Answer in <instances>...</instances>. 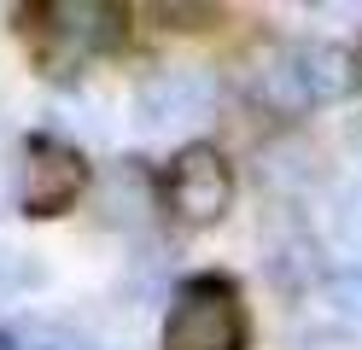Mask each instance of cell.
I'll use <instances>...</instances> for the list:
<instances>
[{
  "label": "cell",
  "mask_w": 362,
  "mask_h": 350,
  "mask_svg": "<svg viewBox=\"0 0 362 350\" xmlns=\"http://www.w3.org/2000/svg\"><path fill=\"white\" fill-rule=\"evenodd\" d=\"M123 6H100V0H47V6L24 12V41L41 59V70L71 76L88 59H100L105 47L123 41Z\"/></svg>",
  "instance_id": "obj_1"
},
{
  "label": "cell",
  "mask_w": 362,
  "mask_h": 350,
  "mask_svg": "<svg viewBox=\"0 0 362 350\" xmlns=\"http://www.w3.org/2000/svg\"><path fill=\"white\" fill-rule=\"evenodd\" d=\"M240 344H245V310L228 280L199 274L175 286L164 315V350H240Z\"/></svg>",
  "instance_id": "obj_2"
},
{
  "label": "cell",
  "mask_w": 362,
  "mask_h": 350,
  "mask_svg": "<svg viewBox=\"0 0 362 350\" xmlns=\"http://www.w3.org/2000/svg\"><path fill=\"white\" fill-rule=\"evenodd\" d=\"M88 187V158L59 134H35L24 140L18 152V181H12V199L24 216H59L71 210Z\"/></svg>",
  "instance_id": "obj_3"
},
{
  "label": "cell",
  "mask_w": 362,
  "mask_h": 350,
  "mask_svg": "<svg viewBox=\"0 0 362 350\" xmlns=\"http://www.w3.org/2000/svg\"><path fill=\"white\" fill-rule=\"evenodd\" d=\"M164 204L175 210L181 222L205 228L216 216H228L234 204V170L216 146H181L170 158V175H164Z\"/></svg>",
  "instance_id": "obj_4"
},
{
  "label": "cell",
  "mask_w": 362,
  "mask_h": 350,
  "mask_svg": "<svg viewBox=\"0 0 362 350\" xmlns=\"http://www.w3.org/2000/svg\"><path fill=\"white\" fill-rule=\"evenodd\" d=\"M211 105H216V82L205 70H187V64L152 70V76L134 88V123L141 129H187Z\"/></svg>",
  "instance_id": "obj_5"
},
{
  "label": "cell",
  "mask_w": 362,
  "mask_h": 350,
  "mask_svg": "<svg viewBox=\"0 0 362 350\" xmlns=\"http://www.w3.org/2000/svg\"><path fill=\"white\" fill-rule=\"evenodd\" d=\"M252 93H257V105L275 111V117H304L315 100L304 88L298 47H269V53L257 59V70H252Z\"/></svg>",
  "instance_id": "obj_6"
},
{
  "label": "cell",
  "mask_w": 362,
  "mask_h": 350,
  "mask_svg": "<svg viewBox=\"0 0 362 350\" xmlns=\"http://www.w3.org/2000/svg\"><path fill=\"white\" fill-rule=\"evenodd\" d=\"M298 70H304V88L315 105H333L356 88V59L339 41H298Z\"/></svg>",
  "instance_id": "obj_7"
},
{
  "label": "cell",
  "mask_w": 362,
  "mask_h": 350,
  "mask_svg": "<svg viewBox=\"0 0 362 350\" xmlns=\"http://www.w3.org/2000/svg\"><path fill=\"white\" fill-rule=\"evenodd\" d=\"M263 181L275 187V193H310L315 181H322V158H315V146H304V140H275V146H263Z\"/></svg>",
  "instance_id": "obj_8"
},
{
  "label": "cell",
  "mask_w": 362,
  "mask_h": 350,
  "mask_svg": "<svg viewBox=\"0 0 362 350\" xmlns=\"http://www.w3.org/2000/svg\"><path fill=\"white\" fill-rule=\"evenodd\" d=\"M100 210H105V222H141L152 210V181H146V170L134 158H123L100 181Z\"/></svg>",
  "instance_id": "obj_9"
},
{
  "label": "cell",
  "mask_w": 362,
  "mask_h": 350,
  "mask_svg": "<svg viewBox=\"0 0 362 350\" xmlns=\"http://www.w3.org/2000/svg\"><path fill=\"white\" fill-rule=\"evenodd\" d=\"M269 269H275V280H281V286H292V292H298V286H310V280L322 274L310 233H298V228L275 233V240H269Z\"/></svg>",
  "instance_id": "obj_10"
},
{
  "label": "cell",
  "mask_w": 362,
  "mask_h": 350,
  "mask_svg": "<svg viewBox=\"0 0 362 350\" xmlns=\"http://www.w3.org/2000/svg\"><path fill=\"white\" fill-rule=\"evenodd\" d=\"M333 233L345 245H362V175L333 193Z\"/></svg>",
  "instance_id": "obj_11"
},
{
  "label": "cell",
  "mask_w": 362,
  "mask_h": 350,
  "mask_svg": "<svg viewBox=\"0 0 362 350\" xmlns=\"http://www.w3.org/2000/svg\"><path fill=\"white\" fill-rule=\"evenodd\" d=\"M327 303H333L345 321H362V263L327 274Z\"/></svg>",
  "instance_id": "obj_12"
},
{
  "label": "cell",
  "mask_w": 362,
  "mask_h": 350,
  "mask_svg": "<svg viewBox=\"0 0 362 350\" xmlns=\"http://www.w3.org/2000/svg\"><path fill=\"white\" fill-rule=\"evenodd\" d=\"M35 280H41V263H30V257H18V251L0 245V303L18 298V292H30Z\"/></svg>",
  "instance_id": "obj_13"
},
{
  "label": "cell",
  "mask_w": 362,
  "mask_h": 350,
  "mask_svg": "<svg viewBox=\"0 0 362 350\" xmlns=\"http://www.w3.org/2000/svg\"><path fill=\"white\" fill-rule=\"evenodd\" d=\"M18 344H24V350H94V344H82L76 333H64V327H47V321L30 327V333L18 339Z\"/></svg>",
  "instance_id": "obj_14"
},
{
  "label": "cell",
  "mask_w": 362,
  "mask_h": 350,
  "mask_svg": "<svg viewBox=\"0 0 362 350\" xmlns=\"http://www.w3.org/2000/svg\"><path fill=\"white\" fill-rule=\"evenodd\" d=\"M351 152H356V158H362V123H356V129H351Z\"/></svg>",
  "instance_id": "obj_15"
},
{
  "label": "cell",
  "mask_w": 362,
  "mask_h": 350,
  "mask_svg": "<svg viewBox=\"0 0 362 350\" xmlns=\"http://www.w3.org/2000/svg\"><path fill=\"white\" fill-rule=\"evenodd\" d=\"M0 350H12V339H6V333H0Z\"/></svg>",
  "instance_id": "obj_16"
}]
</instances>
